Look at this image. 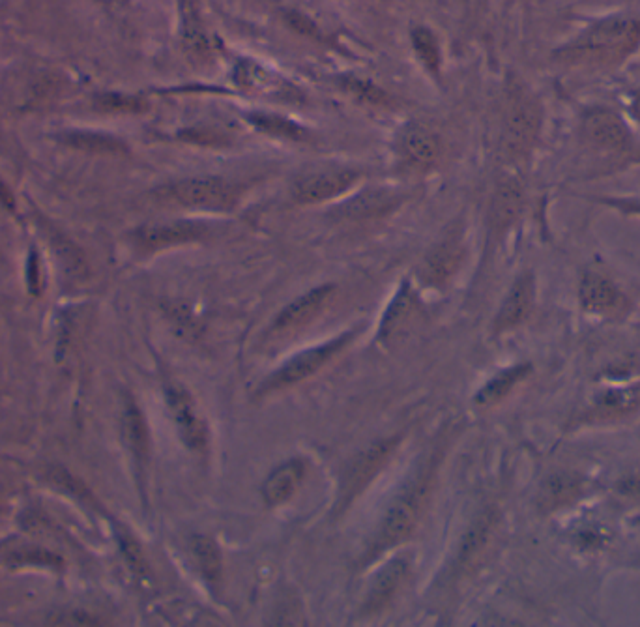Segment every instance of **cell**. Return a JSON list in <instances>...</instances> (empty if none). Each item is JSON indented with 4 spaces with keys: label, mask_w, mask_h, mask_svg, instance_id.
<instances>
[{
    "label": "cell",
    "mask_w": 640,
    "mask_h": 627,
    "mask_svg": "<svg viewBox=\"0 0 640 627\" xmlns=\"http://www.w3.org/2000/svg\"><path fill=\"white\" fill-rule=\"evenodd\" d=\"M640 45V17H607L582 30L558 55L571 64H614L631 57Z\"/></svg>",
    "instance_id": "cell-1"
},
{
    "label": "cell",
    "mask_w": 640,
    "mask_h": 627,
    "mask_svg": "<svg viewBox=\"0 0 640 627\" xmlns=\"http://www.w3.org/2000/svg\"><path fill=\"white\" fill-rule=\"evenodd\" d=\"M161 199L173 201L186 208H199L210 212H231L238 205L242 190L240 186L231 184L223 178L214 176H197L184 178L175 184H169L158 191Z\"/></svg>",
    "instance_id": "cell-2"
},
{
    "label": "cell",
    "mask_w": 640,
    "mask_h": 627,
    "mask_svg": "<svg viewBox=\"0 0 640 627\" xmlns=\"http://www.w3.org/2000/svg\"><path fill=\"white\" fill-rule=\"evenodd\" d=\"M541 130V107L523 90H511L504 105L502 120V146L511 158H521L528 154Z\"/></svg>",
    "instance_id": "cell-3"
},
{
    "label": "cell",
    "mask_w": 640,
    "mask_h": 627,
    "mask_svg": "<svg viewBox=\"0 0 640 627\" xmlns=\"http://www.w3.org/2000/svg\"><path fill=\"white\" fill-rule=\"evenodd\" d=\"M422 498L423 480L408 485L405 491L397 495L382 519L379 536L373 545V555H379L380 551H386L393 545L407 540L408 534L418 523Z\"/></svg>",
    "instance_id": "cell-4"
},
{
    "label": "cell",
    "mask_w": 640,
    "mask_h": 627,
    "mask_svg": "<svg viewBox=\"0 0 640 627\" xmlns=\"http://www.w3.org/2000/svg\"><path fill=\"white\" fill-rule=\"evenodd\" d=\"M582 135L586 143L603 152H622L633 143L624 118L609 107H590L582 113Z\"/></svg>",
    "instance_id": "cell-5"
},
{
    "label": "cell",
    "mask_w": 640,
    "mask_h": 627,
    "mask_svg": "<svg viewBox=\"0 0 640 627\" xmlns=\"http://www.w3.org/2000/svg\"><path fill=\"white\" fill-rule=\"evenodd\" d=\"M354 336H356V332H347L322 347H315V349L306 350V352L294 356L289 364L283 365L279 371H276L270 379L264 382V386H262L264 392L281 390V388L298 384L300 380L311 377L315 371H319L322 365L328 364L339 350L345 349Z\"/></svg>",
    "instance_id": "cell-6"
},
{
    "label": "cell",
    "mask_w": 640,
    "mask_h": 627,
    "mask_svg": "<svg viewBox=\"0 0 640 627\" xmlns=\"http://www.w3.org/2000/svg\"><path fill=\"white\" fill-rule=\"evenodd\" d=\"M360 180L354 169H326L302 176L292 186V199L300 205H317L349 191Z\"/></svg>",
    "instance_id": "cell-7"
},
{
    "label": "cell",
    "mask_w": 640,
    "mask_h": 627,
    "mask_svg": "<svg viewBox=\"0 0 640 627\" xmlns=\"http://www.w3.org/2000/svg\"><path fill=\"white\" fill-rule=\"evenodd\" d=\"M167 403L173 412L178 435L193 452H204L208 444V433L201 416L197 414L191 395L182 386L167 388Z\"/></svg>",
    "instance_id": "cell-8"
},
{
    "label": "cell",
    "mask_w": 640,
    "mask_h": 627,
    "mask_svg": "<svg viewBox=\"0 0 640 627\" xmlns=\"http://www.w3.org/2000/svg\"><path fill=\"white\" fill-rule=\"evenodd\" d=\"M332 294H334L332 285H322V287L302 294L300 298H296L289 306L279 311L276 321L272 324V332L287 334V332H294V330L306 326L319 313H322L324 307L328 306Z\"/></svg>",
    "instance_id": "cell-9"
},
{
    "label": "cell",
    "mask_w": 640,
    "mask_h": 627,
    "mask_svg": "<svg viewBox=\"0 0 640 627\" xmlns=\"http://www.w3.org/2000/svg\"><path fill=\"white\" fill-rule=\"evenodd\" d=\"M208 233L203 223H191V221H175V223H158L139 229L135 234V240L146 251L169 248L178 244H188L201 240Z\"/></svg>",
    "instance_id": "cell-10"
},
{
    "label": "cell",
    "mask_w": 640,
    "mask_h": 627,
    "mask_svg": "<svg viewBox=\"0 0 640 627\" xmlns=\"http://www.w3.org/2000/svg\"><path fill=\"white\" fill-rule=\"evenodd\" d=\"M534 278L532 274H523L521 278L513 283L506 300L498 309L495 319V332L502 334L513 330L521 322L526 321L532 304H534Z\"/></svg>",
    "instance_id": "cell-11"
},
{
    "label": "cell",
    "mask_w": 640,
    "mask_h": 627,
    "mask_svg": "<svg viewBox=\"0 0 640 627\" xmlns=\"http://www.w3.org/2000/svg\"><path fill=\"white\" fill-rule=\"evenodd\" d=\"M393 446H395V440H384V442H379L377 446L369 448L354 461V465L350 467L349 476L345 478V483H343L341 504H349L350 500L364 489V485H367V482L382 467V463L392 452Z\"/></svg>",
    "instance_id": "cell-12"
},
{
    "label": "cell",
    "mask_w": 640,
    "mask_h": 627,
    "mask_svg": "<svg viewBox=\"0 0 640 627\" xmlns=\"http://www.w3.org/2000/svg\"><path fill=\"white\" fill-rule=\"evenodd\" d=\"M579 298L582 309L592 315H609L622 304V294L616 289V285L597 272L584 274Z\"/></svg>",
    "instance_id": "cell-13"
},
{
    "label": "cell",
    "mask_w": 640,
    "mask_h": 627,
    "mask_svg": "<svg viewBox=\"0 0 640 627\" xmlns=\"http://www.w3.org/2000/svg\"><path fill=\"white\" fill-rule=\"evenodd\" d=\"M399 150L410 165L429 167L440 156V141L437 133L422 124H408L399 137Z\"/></svg>",
    "instance_id": "cell-14"
},
{
    "label": "cell",
    "mask_w": 640,
    "mask_h": 627,
    "mask_svg": "<svg viewBox=\"0 0 640 627\" xmlns=\"http://www.w3.org/2000/svg\"><path fill=\"white\" fill-rule=\"evenodd\" d=\"M304 474H306V467L298 459L287 461L281 467L276 468L262 485V496H264L266 504L279 506V504L287 502L298 491L300 483L304 480Z\"/></svg>",
    "instance_id": "cell-15"
},
{
    "label": "cell",
    "mask_w": 640,
    "mask_h": 627,
    "mask_svg": "<svg viewBox=\"0 0 640 627\" xmlns=\"http://www.w3.org/2000/svg\"><path fill=\"white\" fill-rule=\"evenodd\" d=\"M407 571L408 566L405 560H392L390 564H386L371 586V592H369L367 603H365V611L367 613L380 611L393 598V594L397 592L401 583L405 581Z\"/></svg>",
    "instance_id": "cell-16"
},
{
    "label": "cell",
    "mask_w": 640,
    "mask_h": 627,
    "mask_svg": "<svg viewBox=\"0 0 640 627\" xmlns=\"http://www.w3.org/2000/svg\"><path fill=\"white\" fill-rule=\"evenodd\" d=\"M581 491L582 482L579 476L569 472H558L541 485L539 506L543 510H558L566 504H571L575 498H579Z\"/></svg>",
    "instance_id": "cell-17"
},
{
    "label": "cell",
    "mask_w": 640,
    "mask_h": 627,
    "mask_svg": "<svg viewBox=\"0 0 640 627\" xmlns=\"http://www.w3.org/2000/svg\"><path fill=\"white\" fill-rule=\"evenodd\" d=\"M521 208H523L521 184L515 178H504L496 186L495 195H493V205H491L493 223L496 227H508L511 221L519 216Z\"/></svg>",
    "instance_id": "cell-18"
},
{
    "label": "cell",
    "mask_w": 640,
    "mask_h": 627,
    "mask_svg": "<svg viewBox=\"0 0 640 627\" xmlns=\"http://www.w3.org/2000/svg\"><path fill=\"white\" fill-rule=\"evenodd\" d=\"M60 143L90 154H124L128 146L107 133L68 132L60 133Z\"/></svg>",
    "instance_id": "cell-19"
},
{
    "label": "cell",
    "mask_w": 640,
    "mask_h": 627,
    "mask_svg": "<svg viewBox=\"0 0 640 627\" xmlns=\"http://www.w3.org/2000/svg\"><path fill=\"white\" fill-rule=\"evenodd\" d=\"M459 257H461V251H459L457 242H446V244L438 246L425 261L422 270L423 279L433 285L444 283L457 268Z\"/></svg>",
    "instance_id": "cell-20"
},
{
    "label": "cell",
    "mask_w": 640,
    "mask_h": 627,
    "mask_svg": "<svg viewBox=\"0 0 640 627\" xmlns=\"http://www.w3.org/2000/svg\"><path fill=\"white\" fill-rule=\"evenodd\" d=\"M190 553L204 581L218 584L221 579V569H223L218 545L206 536H193L190 541Z\"/></svg>",
    "instance_id": "cell-21"
},
{
    "label": "cell",
    "mask_w": 640,
    "mask_h": 627,
    "mask_svg": "<svg viewBox=\"0 0 640 627\" xmlns=\"http://www.w3.org/2000/svg\"><path fill=\"white\" fill-rule=\"evenodd\" d=\"M530 373V365H517L502 371L500 375H496L495 379L489 384H485L480 390V394L476 395V403L480 405H495L496 401H500L506 394H510L511 388L523 380Z\"/></svg>",
    "instance_id": "cell-22"
},
{
    "label": "cell",
    "mask_w": 640,
    "mask_h": 627,
    "mask_svg": "<svg viewBox=\"0 0 640 627\" xmlns=\"http://www.w3.org/2000/svg\"><path fill=\"white\" fill-rule=\"evenodd\" d=\"M395 206V197L386 191H367L358 195L354 201L345 206L343 214L347 218L362 219L388 212Z\"/></svg>",
    "instance_id": "cell-23"
},
{
    "label": "cell",
    "mask_w": 640,
    "mask_h": 627,
    "mask_svg": "<svg viewBox=\"0 0 640 627\" xmlns=\"http://www.w3.org/2000/svg\"><path fill=\"white\" fill-rule=\"evenodd\" d=\"M248 120L259 132L268 133L272 137L289 139V141L306 139L304 128H300L296 122H292L289 118L268 115V113H249Z\"/></svg>",
    "instance_id": "cell-24"
},
{
    "label": "cell",
    "mask_w": 640,
    "mask_h": 627,
    "mask_svg": "<svg viewBox=\"0 0 640 627\" xmlns=\"http://www.w3.org/2000/svg\"><path fill=\"white\" fill-rule=\"evenodd\" d=\"M124 437L130 444L131 452L137 455V459H145L148 453V429L141 410L135 407V403H128L124 410Z\"/></svg>",
    "instance_id": "cell-25"
},
{
    "label": "cell",
    "mask_w": 640,
    "mask_h": 627,
    "mask_svg": "<svg viewBox=\"0 0 640 627\" xmlns=\"http://www.w3.org/2000/svg\"><path fill=\"white\" fill-rule=\"evenodd\" d=\"M49 238H51V244H53V248L57 251V257H59L60 263L64 266V270H66L72 278H83V276H87V261H85L83 253L75 248L68 238H64V236L57 233V231H51Z\"/></svg>",
    "instance_id": "cell-26"
},
{
    "label": "cell",
    "mask_w": 640,
    "mask_h": 627,
    "mask_svg": "<svg viewBox=\"0 0 640 627\" xmlns=\"http://www.w3.org/2000/svg\"><path fill=\"white\" fill-rule=\"evenodd\" d=\"M412 44H414L418 57L425 64V68L437 75L440 70V49H438L435 34L429 29L418 27V29L412 30Z\"/></svg>",
    "instance_id": "cell-27"
},
{
    "label": "cell",
    "mask_w": 640,
    "mask_h": 627,
    "mask_svg": "<svg viewBox=\"0 0 640 627\" xmlns=\"http://www.w3.org/2000/svg\"><path fill=\"white\" fill-rule=\"evenodd\" d=\"M412 306H414V298H412V294L408 292L407 287H403L401 292L395 296V300H393L390 309L386 311V317H384L382 328H380V330H382V336H388V334H392L393 330H397V328L405 322L408 315H410Z\"/></svg>",
    "instance_id": "cell-28"
},
{
    "label": "cell",
    "mask_w": 640,
    "mask_h": 627,
    "mask_svg": "<svg viewBox=\"0 0 640 627\" xmlns=\"http://www.w3.org/2000/svg\"><path fill=\"white\" fill-rule=\"evenodd\" d=\"M96 103L103 111H113V113H139L146 109L145 103L139 98H131L124 94H103Z\"/></svg>",
    "instance_id": "cell-29"
},
{
    "label": "cell",
    "mask_w": 640,
    "mask_h": 627,
    "mask_svg": "<svg viewBox=\"0 0 640 627\" xmlns=\"http://www.w3.org/2000/svg\"><path fill=\"white\" fill-rule=\"evenodd\" d=\"M345 88L352 94L360 96L365 103H371V105H384V103L388 102L386 94L380 88L373 87V85L364 83V81H358V79H345Z\"/></svg>",
    "instance_id": "cell-30"
},
{
    "label": "cell",
    "mask_w": 640,
    "mask_h": 627,
    "mask_svg": "<svg viewBox=\"0 0 640 627\" xmlns=\"http://www.w3.org/2000/svg\"><path fill=\"white\" fill-rule=\"evenodd\" d=\"M637 403V397L635 392L631 390H616V392H609L601 399V409L607 410V414H616V412H626L627 409H631L633 405Z\"/></svg>",
    "instance_id": "cell-31"
},
{
    "label": "cell",
    "mask_w": 640,
    "mask_h": 627,
    "mask_svg": "<svg viewBox=\"0 0 640 627\" xmlns=\"http://www.w3.org/2000/svg\"><path fill=\"white\" fill-rule=\"evenodd\" d=\"M489 525H491V521H489L487 517H483L481 521H478V523L474 525V528L470 530V534H468V538L465 540V545H463L461 558H468V556H472L476 553V549H478L481 543H483V540L487 538Z\"/></svg>",
    "instance_id": "cell-32"
},
{
    "label": "cell",
    "mask_w": 640,
    "mask_h": 627,
    "mask_svg": "<svg viewBox=\"0 0 640 627\" xmlns=\"http://www.w3.org/2000/svg\"><path fill=\"white\" fill-rule=\"evenodd\" d=\"M167 313L175 321L176 328L182 330L184 334L190 336V334L197 332V322H195V317L191 315L188 307L182 306V304H173V306H169Z\"/></svg>",
    "instance_id": "cell-33"
},
{
    "label": "cell",
    "mask_w": 640,
    "mask_h": 627,
    "mask_svg": "<svg viewBox=\"0 0 640 627\" xmlns=\"http://www.w3.org/2000/svg\"><path fill=\"white\" fill-rule=\"evenodd\" d=\"M0 205L4 206L8 212H14L15 210L14 193L4 184L2 178H0Z\"/></svg>",
    "instance_id": "cell-34"
},
{
    "label": "cell",
    "mask_w": 640,
    "mask_h": 627,
    "mask_svg": "<svg viewBox=\"0 0 640 627\" xmlns=\"http://www.w3.org/2000/svg\"><path fill=\"white\" fill-rule=\"evenodd\" d=\"M605 203L611 206H618V208H622L626 212H639L640 214V199H637V201H605Z\"/></svg>",
    "instance_id": "cell-35"
},
{
    "label": "cell",
    "mask_w": 640,
    "mask_h": 627,
    "mask_svg": "<svg viewBox=\"0 0 640 627\" xmlns=\"http://www.w3.org/2000/svg\"><path fill=\"white\" fill-rule=\"evenodd\" d=\"M629 109H631L633 117L637 118L640 122V92H635V94L631 96V105H629Z\"/></svg>",
    "instance_id": "cell-36"
},
{
    "label": "cell",
    "mask_w": 640,
    "mask_h": 627,
    "mask_svg": "<svg viewBox=\"0 0 640 627\" xmlns=\"http://www.w3.org/2000/svg\"><path fill=\"white\" fill-rule=\"evenodd\" d=\"M100 2H105V4H111V2H117V0H100Z\"/></svg>",
    "instance_id": "cell-37"
}]
</instances>
